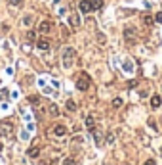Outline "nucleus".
<instances>
[{"label":"nucleus","mask_w":162,"mask_h":165,"mask_svg":"<svg viewBox=\"0 0 162 165\" xmlns=\"http://www.w3.org/2000/svg\"><path fill=\"white\" fill-rule=\"evenodd\" d=\"M75 48H71V46H67V48L63 50V65L67 69L71 67V64H72V60H75Z\"/></svg>","instance_id":"f257e3e1"},{"label":"nucleus","mask_w":162,"mask_h":165,"mask_svg":"<svg viewBox=\"0 0 162 165\" xmlns=\"http://www.w3.org/2000/svg\"><path fill=\"white\" fill-rule=\"evenodd\" d=\"M90 82H92V79H90V75L82 73L80 77H78V81H76V89L84 92V90H88V89H90Z\"/></svg>","instance_id":"f03ea898"},{"label":"nucleus","mask_w":162,"mask_h":165,"mask_svg":"<svg viewBox=\"0 0 162 165\" xmlns=\"http://www.w3.org/2000/svg\"><path fill=\"white\" fill-rule=\"evenodd\" d=\"M78 10H80L82 14H90V12H93L92 0H80V2H78Z\"/></svg>","instance_id":"7ed1b4c3"},{"label":"nucleus","mask_w":162,"mask_h":165,"mask_svg":"<svg viewBox=\"0 0 162 165\" xmlns=\"http://www.w3.org/2000/svg\"><path fill=\"white\" fill-rule=\"evenodd\" d=\"M12 132H13V127L10 125V123H0V136H12Z\"/></svg>","instance_id":"20e7f679"},{"label":"nucleus","mask_w":162,"mask_h":165,"mask_svg":"<svg viewBox=\"0 0 162 165\" xmlns=\"http://www.w3.org/2000/svg\"><path fill=\"white\" fill-rule=\"evenodd\" d=\"M36 48L38 50H50V40L48 39H38L36 40Z\"/></svg>","instance_id":"39448f33"},{"label":"nucleus","mask_w":162,"mask_h":165,"mask_svg":"<svg viewBox=\"0 0 162 165\" xmlns=\"http://www.w3.org/2000/svg\"><path fill=\"white\" fill-rule=\"evenodd\" d=\"M69 23H72V27H80V17H78L76 12H71V15H69Z\"/></svg>","instance_id":"423d86ee"},{"label":"nucleus","mask_w":162,"mask_h":165,"mask_svg":"<svg viewBox=\"0 0 162 165\" xmlns=\"http://www.w3.org/2000/svg\"><path fill=\"white\" fill-rule=\"evenodd\" d=\"M54 135L55 136H65L67 135V127L65 125H55L54 127Z\"/></svg>","instance_id":"0eeeda50"},{"label":"nucleus","mask_w":162,"mask_h":165,"mask_svg":"<svg viewBox=\"0 0 162 165\" xmlns=\"http://www.w3.org/2000/svg\"><path fill=\"white\" fill-rule=\"evenodd\" d=\"M86 129H88L90 132L96 131V119H93L92 115H88V117H86Z\"/></svg>","instance_id":"6e6552de"},{"label":"nucleus","mask_w":162,"mask_h":165,"mask_svg":"<svg viewBox=\"0 0 162 165\" xmlns=\"http://www.w3.org/2000/svg\"><path fill=\"white\" fill-rule=\"evenodd\" d=\"M52 29H54V27H52L50 21H42V23L38 25V31H40V33H50Z\"/></svg>","instance_id":"1a4fd4ad"},{"label":"nucleus","mask_w":162,"mask_h":165,"mask_svg":"<svg viewBox=\"0 0 162 165\" xmlns=\"http://www.w3.org/2000/svg\"><path fill=\"white\" fill-rule=\"evenodd\" d=\"M160 104H162V98L158 94H155L153 98H151V106L153 107H160Z\"/></svg>","instance_id":"9d476101"},{"label":"nucleus","mask_w":162,"mask_h":165,"mask_svg":"<svg viewBox=\"0 0 162 165\" xmlns=\"http://www.w3.org/2000/svg\"><path fill=\"white\" fill-rule=\"evenodd\" d=\"M124 37H126V40H134V39H135V31L130 29V27H126V31H124Z\"/></svg>","instance_id":"9b49d317"},{"label":"nucleus","mask_w":162,"mask_h":165,"mask_svg":"<svg viewBox=\"0 0 162 165\" xmlns=\"http://www.w3.org/2000/svg\"><path fill=\"white\" fill-rule=\"evenodd\" d=\"M29 156H31V157H38V156H40V148H38V146L29 148Z\"/></svg>","instance_id":"f8f14e48"},{"label":"nucleus","mask_w":162,"mask_h":165,"mask_svg":"<svg viewBox=\"0 0 162 165\" xmlns=\"http://www.w3.org/2000/svg\"><path fill=\"white\" fill-rule=\"evenodd\" d=\"M48 111H50V115H54V117H57V115H59V107H57L55 104H52V106L48 107Z\"/></svg>","instance_id":"ddd939ff"},{"label":"nucleus","mask_w":162,"mask_h":165,"mask_svg":"<svg viewBox=\"0 0 162 165\" xmlns=\"http://www.w3.org/2000/svg\"><path fill=\"white\" fill-rule=\"evenodd\" d=\"M92 8H93V12H96V10H101L103 8V0H92Z\"/></svg>","instance_id":"4468645a"},{"label":"nucleus","mask_w":162,"mask_h":165,"mask_svg":"<svg viewBox=\"0 0 162 165\" xmlns=\"http://www.w3.org/2000/svg\"><path fill=\"white\" fill-rule=\"evenodd\" d=\"M67 110H69V111H76V104H75V102H72V100H67Z\"/></svg>","instance_id":"2eb2a0df"},{"label":"nucleus","mask_w":162,"mask_h":165,"mask_svg":"<svg viewBox=\"0 0 162 165\" xmlns=\"http://www.w3.org/2000/svg\"><path fill=\"white\" fill-rule=\"evenodd\" d=\"M27 40H31V42H36V33H34V31H29V33H27Z\"/></svg>","instance_id":"dca6fc26"},{"label":"nucleus","mask_w":162,"mask_h":165,"mask_svg":"<svg viewBox=\"0 0 162 165\" xmlns=\"http://www.w3.org/2000/svg\"><path fill=\"white\" fill-rule=\"evenodd\" d=\"M122 106V98H114L113 100V107H120Z\"/></svg>","instance_id":"f3484780"},{"label":"nucleus","mask_w":162,"mask_h":165,"mask_svg":"<svg viewBox=\"0 0 162 165\" xmlns=\"http://www.w3.org/2000/svg\"><path fill=\"white\" fill-rule=\"evenodd\" d=\"M143 21H145V25H153V23H155V17H151V15H145Z\"/></svg>","instance_id":"a211bd4d"},{"label":"nucleus","mask_w":162,"mask_h":165,"mask_svg":"<svg viewBox=\"0 0 162 165\" xmlns=\"http://www.w3.org/2000/svg\"><path fill=\"white\" fill-rule=\"evenodd\" d=\"M63 165H78V163H76V161H75L72 157H67L65 161H63Z\"/></svg>","instance_id":"6ab92c4d"},{"label":"nucleus","mask_w":162,"mask_h":165,"mask_svg":"<svg viewBox=\"0 0 162 165\" xmlns=\"http://www.w3.org/2000/svg\"><path fill=\"white\" fill-rule=\"evenodd\" d=\"M155 21H156V23H162V12H158V14L155 15Z\"/></svg>","instance_id":"aec40b11"},{"label":"nucleus","mask_w":162,"mask_h":165,"mask_svg":"<svg viewBox=\"0 0 162 165\" xmlns=\"http://www.w3.org/2000/svg\"><path fill=\"white\" fill-rule=\"evenodd\" d=\"M29 100H31V104H38V96H31Z\"/></svg>","instance_id":"412c9836"},{"label":"nucleus","mask_w":162,"mask_h":165,"mask_svg":"<svg viewBox=\"0 0 162 165\" xmlns=\"http://www.w3.org/2000/svg\"><path fill=\"white\" fill-rule=\"evenodd\" d=\"M107 142H109V144H113V142H114V135H113V132L107 136Z\"/></svg>","instance_id":"4be33fe9"},{"label":"nucleus","mask_w":162,"mask_h":165,"mask_svg":"<svg viewBox=\"0 0 162 165\" xmlns=\"http://www.w3.org/2000/svg\"><path fill=\"white\" fill-rule=\"evenodd\" d=\"M10 4H12V6H19V4H21V0H10Z\"/></svg>","instance_id":"5701e85b"},{"label":"nucleus","mask_w":162,"mask_h":165,"mask_svg":"<svg viewBox=\"0 0 162 165\" xmlns=\"http://www.w3.org/2000/svg\"><path fill=\"white\" fill-rule=\"evenodd\" d=\"M145 165H156V161H155V159H147V161H145Z\"/></svg>","instance_id":"b1692460"},{"label":"nucleus","mask_w":162,"mask_h":165,"mask_svg":"<svg viewBox=\"0 0 162 165\" xmlns=\"http://www.w3.org/2000/svg\"><path fill=\"white\" fill-rule=\"evenodd\" d=\"M0 152H2V144H0Z\"/></svg>","instance_id":"393cba45"},{"label":"nucleus","mask_w":162,"mask_h":165,"mask_svg":"<svg viewBox=\"0 0 162 165\" xmlns=\"http://www.w3.org/2000/svg\"><path fill=\"white\" fill-rule=\"evenodd\" d=\"M160 154H162V148H160Z\"/></svg>","instance_id":"a878e982"},{"label":"nucleus","mask_w":162,"mask_h":165,"mask_svg":"<svg viewBox=\"0 0 162 165\" xmlns=\"http://www.w3.org/2000/svg\"><path fill=\"white\" fill-rule=\"evenodd\" d=\"M107 165H111V163H107Z\"/></svg>","instance_id":"bb28decb"}]
</instances>
